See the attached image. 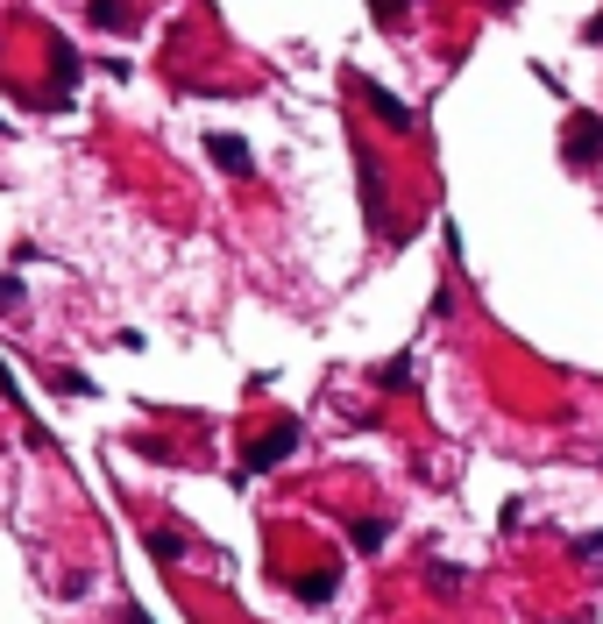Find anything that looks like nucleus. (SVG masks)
Returning a JSON list of instances; mask_svg holds the SVG:
<instances>
[{"label": "nucleus", "instance_id": "1", "mask_svg": "<svg viewBox=\"0 0 603 624\" xmlns=\"http://www.w3.org/2000/svg\"><path fill=\"white\" fill-rule=\"evenodd\" d=\"M568 164H603V121L596 114L568 121Z\"/></svg>", "mask_w": 603, "mask_h": 624}, {"label": "nucleus", "instance_id": "2", "mask_svg": "<svg viewBox=\"0 0 603 624\" xmlns=\"http://www.w3.org/2000/svg\"><path fill=\"white\" fill-rule=\"evenodd\" d=\"M291 447H298V426H277L270 440H256V447L242 454V476H263V468H277V461H284Z\"/></svg>", "mask_w": 603, "mask_h": 624}, {"label": "nucleus", "instance_id": "3", "mask_svg": "<svg viewBox=\"0 0 603 624\" xmlns=\"http://www.w3.org/2000/svg\"><path fill=\"white\" fill-rule=\"evenodd\" d=\"M206 156H213L220 171H235V178H242V171H256V149H249L242 135H206Z\"/></svg>", "mask_w": 603, "mask_h": 624}, {"label": "nucleus", "instance_id": "4", "mask_svg": "<svg viewBox=\"0 0 603 624\" xmlns=\"http://www.w3.org/2000/svg\"><path fill=\"white\" fill-rule=\"evenodd\" d=\"M384 539H391V518H355V525H348V546H355V554H384Z\"/></svg>", "mask_w": 603, "mask_h": 624}, {"label": "nucleus", "instance_id": "5", "mask_svg": "<svg viewBox=\"0 0 603 624\" xmlns=\"http://www.w3.org/2000/svg\"><path fill=\"white\" fill-rule=\"evenodd\" d=\"M291 589H298V603H334V589H341V575H334V568H313V575H298Z\"/></svg>", "mask_w": 603, "mask_h": 624}, {"label": "nucleus", "instance_id": "6", "mask_svg": "<svg viewBox=\"0 0 603 624\" xmlns=\"http://www.w3.org/2000/svg\"><path fill=\"white\" fill-rule=\"evenodd\" d=\"M362 100H369V107H376V114H384V121H391V128H412V114H405V107H398V100H391V93H384V86H362Z\"/></svg>", "mask_w": 603, "mask_h": 624}, {"label": "nucleus", "instance_id": "7", "mask_svg": "<svg viewBox=\"0 0 603 624\" xmlns=\"http://www.w3.org/2000/svg\"><path fill=\"white\" fill-rule=\"evenodd\" d=\"M93 15H100L107 29H121V22H128V8H121V0H93Z\"/></svg>", "mask_w": 603, "mask_h": 624}, {"label": "nucleus", "instance_id": "8", "mask_svg": "<svg viewBox=\"0 0 603 624\" xmlns=\"http://www.w3.org/2000/svg\"><path fill=\"white\" fill-rule=\"evenodd\" d=\"M575 561H603V532H582L575 539Z\"/></svg>", "mask_w": 603, "mask_h": 624}]
</instances>
